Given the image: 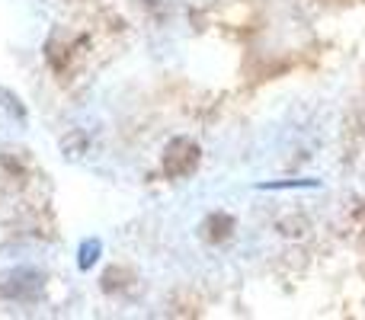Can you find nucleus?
<instances>
[{
  "instance_id": "obj_1",
  "label": "nucleus",
  "mask_w": 365,
  "mask_h": 320,
  "mask_svg": "<svg viewBox=\"0 0 365 320\" xmlns=\"http://www.w3.org/2000/svg\"><path fill=\"white\" fill-rule=\"evenodd\" d=\"M45 291V276L32 266H19V269H10L0 276V295L10 298V301H38Z\"/></svg>"
},
{
  "instance_id": "obj_2",
  "label": "nucleus",
  "mask_w": 365,
  "mask_h": 320,
  "mask_svg": "<svg viewBox=\"0 0 365 320\" xmlns=\"http://www.w3.org/2000/svg\"><path fill=\"white\" fill-rule=\"evenodd\" d=\"M199 160H202L199 145H195L192 138H186V135L173 138L170 145L164 148V173L170 176V180H186L189 173H195Z\"/></svg>"
},
{
  "instance_id": "obj_3",
  "label": "nucleus",
  "mask_w": 365,
  "mask_h": 320,
  "mask_svg": "<svg viewBox=\"0 0 365 320\" xmlns=\"http://www.w3.org/2000/svg\"><path fill=\"white\" fill-rule=\"evenodd\" d=\"M231 231H234V218L227 212H212L199 227L202 240H208V244H225L231 237Z\"/></svg>"
},
{
  "instance_id": "obj_4",
  "label": "nucleus",
  "mask_w": 365,
  "mask_h": 320,
  "mask_svg": "<svg viewBox=\"0 0 365 320\" xmlns=\"http://www.w3.org/2000/svg\"><path fill=\"white\" fill-rule=\"evenodd\" d=\"M100 253H103V244H100V240H96V237H87V240L81 244V250H77V266H81L83 272L93 269V263L100 259Z\"/></svg>"
},
{
  "instance_id": "obj_5",
  "label": "nucleus",
  "mask_w": 365,
  "mask_h": 320,
  "mask_svg": "<svg viewBox=\"0 0 365 320\" xmlns=\"http://www.w3.org/2000/svg\"><path fill=\"white\" fill-rule=\"evenodd\" d=\"M295 186H308V189H317L314 180H292V182H259V189H295Z\"/></svg>"
}]
</instances>
